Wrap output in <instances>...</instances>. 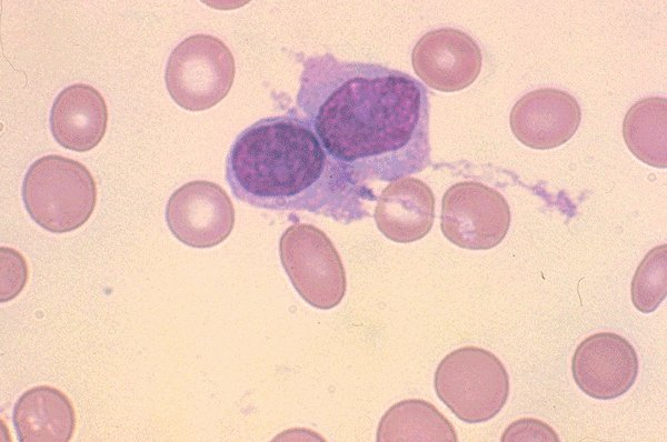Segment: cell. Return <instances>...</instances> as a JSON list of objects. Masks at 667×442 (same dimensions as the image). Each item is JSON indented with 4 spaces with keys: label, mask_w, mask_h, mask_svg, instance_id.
<instances>
[{
    "label": "cell",
    "mask_w": 667,
    "mask_h": 442,
    "mask_svg": "<svg viewBox=\"0 0 667 442\" xmlns=\"http://www.w3.org/2000/svg\"><path fill=\"white\" fill-rule=\"evenodd\" d=\"M30 218L52 233L73 231L91 217L97 188L90 171L79 161L49 154L28 169L21 188Z\"/></svg>",
    "instance_id": "3957f363"
},
{
    "label": "cell",
    "mask_w": 667,
    "mask_h": 442,
    "mask_svg": "<svg viewBox=\"0 0 667 442\" xmlns=\"http://www.w3.org/2000/svg\"><path fill=\"white\" fill-rule=\"evenodd\" d=\"M28 279V268L23 257L16 250L1 248V302L17 297Z\"/></svg>",
    "instance_id": "ac0fdd59"
},
{
    "label": "cell",
    "mask_w": 667,
    "mask_h": 442,
    "mask_svg": "<svg viewBox=\"0 0 667 442\" xmlns=\"http://www.w3.org/2000/svg\"><path fill=\"white\" fill-rule=\"evenodd\" d=\"M225 177L232 194L251 207L336 220L361 218L370 195L297 113L263 118L241 131L227 154Z\"/></svg>",
    "instance_id": "7a4b0ae2"
},
{
    "label": "cell",
    "mask_w": 667,
    "mask_h": 442,
    "mask_svg": "<svg viewBox=\"0 0 667 442\" xmlns=\"http://www.w3.org/2000/svg\"><path fill=\"white\" fill-rule=\"evenodd\" d=\"M235 59L219 38L193 34L171 51L165 71L173 101L189 111H201L220 102L231 89Z\"/></svg>",
    "instance_id": "5b68a950"
},
{
    "label": "cell",
    "mask_w": 667,
    "mask_h": 442,
    "mask_svg": "<svg viewBox=\"0 0 667 442\" xmlns=\"http://www.w3.org/2000/svg\"><path fill=\"white\" fill-rule=\"evenodd\" d=\"M504 442L559 441L555 430L547 423L531 418H522L507 426L501 435Z\"/></svg>",
    "instance_id": "d6986e66"
},
{
    "label": "cell",
    "mask_w": 667,
    "mask_h": 442,
    "mask_svg": "<svg viewBox=\"0 0 667 442\" xmlns=\"http://www.w3.org/2000/svg\"><path fill=\"white\" fill-rule=\"evenodd\" d=\"M581 120L577 100L566 91L542 88L522 96L512 107L509 124L526 147L547 150L570 140Z\"/></svg>",
    "instance_id": "8fae6325"
},
{
    "label": "cell",
    "mask_w": 667,
    "mask_h": 442,
    "mask_svg": "<svg viewBox=\"0 0 667 442\" xmlns=\"http://www.w3.org/2000/svg\"><path fill=\"white\" fill-rule=\"evenodd\" d=\"M12 421L20 442H68L74 432L76 413L63 392L39 385L20 395Z\"/></svg>",
    "instance_id": "5bb4252c"
},
{
    "label": "cell",
    "mask_w": 667,
    "mask_h": 442,
    "mask_svg": "<svg viewBox=\"0 0 667 442\" xmlns=\"http://www.w3.org/2000/svg\"><path fill=\"white\" fill-rule=\"evenodd\" d=\"M50 131L63 148L86 152L103 138L108 124V108L101 93L84 83L64 88L54 99Z\"/></svg>",
    "instance_id": "7c38bea8"
},
{
    "label": "cell",
    "mask_w": 667,
    "mask_h": 442,
    "mask_svg": "<svg viewBox=\"0 0 667 442\" xmlns=\"http://www.w3.org/2000/svg\"><path fill=\"white\" fill-rule=\"evenodd\" d=\"M434 386L438 398L459 420L480 423L504 408L509 395V375L494 353L469 345L440 361Z\"/></svg>",
    "instance_id": "277c9868"
},
{
    "label": "cell",
    "mask_w": 667,
    "mask_h": 442,
    "mask_svg": "<svg viewBox=\"0 0 667 442\" xmlns=\"http://www.w3.org/2000/svg\"><path fill=\"white\" fill-rule=\"evenodd\" d=\"M296 106L328 154L361 185L430 164L429 96L408 73L312 56L303 61Z\"/></svg>",
    "instance_id": "6da1fadb"
},
{
    "label": "cell",
    "mask_w": 667,
    "mask_h": 442,
    "mask_svg": "<svg viewBox=\"0 0 667 442\" xmlns=\"http://www.w3.org/2000/svg\"><path fill=\"white\" fill-rule=\"evenodd\" d=\"M511 212L504 195L477 181H461L442 197L440 228L446 239L468 250H488L506 237Z\"/></svg>",
    "instance_id": "52a82bcc"
},
{
    "label": "cell",
    "mask_w": 667,
    "mask_h": 442,
    "mask_svg": "<svg viewBox=\"0 0 667 442\" xmlns=\"http://www.w3.org/2000/svg\"><path fill=\"white\" fill-rule=\"evenodd\" d=\"M623 135L629 151L655 168L667 167V99L648 97L627 111Z\"/></svg>",
    "instance_id": "2e32d148"
},
{
    "label": "cell",
    "mask_w": 667,
    "mask_h": 442,
    "mask_svg": "<svg viewBox=\"0 0 667 442\" xmlns=\"http://www.w3.org/2000/svg\"><path fill=\"white\" fill-rule=\"evenodd\" d=\"M374 215L387 239L399 243L418 241L432 228L435 195L424 181L402 178L382 190Z\"/></svg>",
    "instance_id": "4fadbf2b"
},
{
    "label": "cell",
    "mask_w": 667,
    "mask_h": 442,
    "mask_svg": "<svg viewBox=\"0 0 667 442\" xmlns=\"http://www.w3.org/2000/svg\"><path fill=\"white\" fill-rule=\"evenodd\" d=\"M571 372L585 394L597 400H613L634 385L638 374L637 353L621 335L598 332L578 344Z\"/></svg>",
    "instance_id": "9c48e42d"
},
{
    "label": "cell",
    "mask_w": 667,
    "mask_h": 442,
    "mask_svg": "<svg viewBox=\"0 0 667 442\" xmlns=\"http://www.w3.org/2000/svg\"><path fill=\"white\" fill-rule=\"evenodd\" d=\"M667 295L666 244L651 249L636 269L630 284L634 307L641 313L654 312Z\"/></svg>",
    "instance_id": "e0dca14e"
},
{
    "label": "cell",
    "mask_w": 667,
    "mask_h": 442,
    "mask_svg": "<svg viewBox=\"0 0 667 442\" xmlns=\"http://www.w3.org/2000/svg\"><path fill=\"white\" fill-rule=\"evenodd\" d=\"M279 255L293 288L307 303L328 310L341 302L346 272L323 231L307 223L290 225L280 238Z\"/></svg>",
    "instance_id": "8992f818"
},
{
    "label": "cell",
    "mask_w": 667,
    "mask_h": 442,
    "mask_svg": "<svg viewBox=\"0 0 667 442\" xmlns=\"http://www.w3.org/2000/svg\"><path fill=\"white\" fill-rule=\"evenodd\" d=\"M450 421L431 403L409 399L394 404L382 415L377 430L379 442H457Z\"/></svg>",
    "instance_id": "9a60e30c"
},
{
    "label": "cell",
    "mask_w": 667,
    "mask_h": 442,
    "mask_svg": "<svg viewBox=\"0 0 667 442\" xmlns=\"http://www.w3.org/2000/svg\"><path fill=\"white\" fill-rule=\"evenodd\" d=\"M166 221L173 237L183 244L197 249L212 248L231 233L235 208L220 185L195 180L170 195Z\"/></svg>",
    "instance_id": "ba28073f"
},
{
    "label": "cell",
    "mask_w": 667,
    "mask_h": 442,
    "mask_svg": "<svg viewBox=\"0 0 667 442\" xmlns=\"http://www.w3.org/2000/svg\"><path fill=\"white\" fill-rule=\"evenodd\" d=\"M411 63L416 74L431 89L460 91L480 73L482 54L466 32L440 28L425 33L415 44Z\"/></svg>",
    "instance_id": "30bf717a"
}]
</instances>
